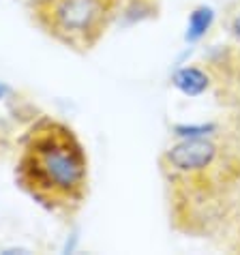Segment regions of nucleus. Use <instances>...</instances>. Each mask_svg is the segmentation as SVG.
Wrapping results in <instances>:
<instances>
[{
  "label": "nucleus",
  "instance_id": "nucleus-1",
  "mask_svg": "<svg viewBox=\"0 0 240 255\" xmlns=\"http://www.w3.org/2000/svg\"><path fill=\"white\" fill-rule=\"evenodd\" d=\"M17 182L43 208L71 215L88 193V157L71 127L43 118L28 131Z\"/></svg>",
  "mask_w": 240,
  "mask_h": 255
},
{
  "label": "nucleus",
  "instance_id": "nucleus-6",
  "mask_svg": "<svg viewBox=\"0 0 240 255\" xmlns=\"http://www.w3.org/2000/svg\"><path fill=\"white\" fill-rule=\"evenodd\" d=\"M217 131L215 123H206V125H176L174 127V135L185 139V137H206L210 133Z\"/></svg>",
  "mask_w": 240,
  "mask_h": 255
},
{
  "label": "nucleus",
  "instance_id": "nucleus-7",
  "mask_svg": "<svg viewBox=\"0 0 240 255\" xmlns=\"http://www.w3.org/2000/svg\"><path fill=\"white\" fill-rule=\"evenodd\" d=\"M230 30H232V34L240 41V9H238V13L234 17H232V24H230Z\"/></svg>",
  "mask_w": 240,
  "mask_h": 255
},
{
  "label": "nucleus",
  "instance_id": "nucleus-3",
  "mask_svg": "<svg viewBox=\"0 0 240 255\" xmlns=\"http://www.w3.org/2000/svg\"><path fill=\"white\" fill-rule=\"evenodd\" d=\"M219 148L213 139L185 137L169 146L163 154V165L174 174H197L215 163Z\"/></svg>",
  "mask_w": 240,
  "mask_h": 255
},
{
  "label": "nucleus",
  "instance_id": "nucleus-4",
  "mask_svg": "<svg viewBox=\"0 0 240 255\" xmlns=\"http://www.w3.org/2000/svg\"><path fill=\"white\" fill-rule=\"evenodd\" d=\"M172 84L187 97H200L210 86L208 75L197 67H182L172 75Z\"/></svg>",
  "mask_w": 240,
  "mask_h": 255
},
{
  "label": "nucleus",
  "instance_id": "nucleus-8",
  "mask_svg": "<svg viewBox=\"0 0 240 255\" xmlns=\"http://www.w3.org/2000/svg\"><path fill=\"white\" fill-rule=\"evenodd\" d=\"M6 93H9V88H6L4 84H0V99H2V97H4Z\"/></svg>",
  "mask_w": 240,
  "mask_h": 255
},
{
  "label": "nucleus",
  "instance_id": "nucleus-5",
  "mask_svg": "<svg viewBox=\"0 0 240 255\" xmlns=\"http://www.w3.org/2000/svg\"><path fill=\"white\" fill-rule=\"evenodd\" d=\"M215 24V9L208 4H200L189 13V24H187V32H185V41L195 43L206 34Z\"/></svg>",
  "mask_w": 240,
  "mask_h": 255
},
{
  "label": "nucleus",
  "instance_id": "nucleus-2",
  "mask_svg": "<svg viewBox=\"0 0 240 255\" xmlns=\"http://www.w3.org/2000/svg\"><path fill=\"white\" fill-rule=\"evenodd\" d=\"M120 0H32L37 24L58 43L88 52L114 22Z\"/></svg>",
  "mask_w": 240,
  "mask_h": 255
}]
</instances>
